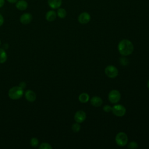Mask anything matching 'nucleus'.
Returning a JSON list of instances; mask_svg holds the SVG:
<instances>
[{"label": "nucleus", "instance_id": "nucleus-15", "mask_svg": "<svg viewBox=\"0 0 149 149\" xmlns=\"http://www.w3.org/2000/svg\"><path fill=\"white\" fill-rule=\"evenodd\" d=\"M90 99L89 95L86 93H83L79 96V100L81 103H86Z\"/></svg>", "mask_w": 149, "mask_h": 149}, {"label": "nucleus", "instance_id": "nucleus-2", "mask_svg": "<svg viewBox=\"0 0 149 149\" xmlns=\"http://www.w3.org/2000/svg\"><path fill=\"white\" fill-rule=\"evenodd\" d=\"M23 95V89H22L20 87L14 86L9 89L8 91V96L9 97L14 100H16L20 99Z\"/></svg>", "mask_w": 149, "mask_h": 149}, {"label": "nucleus", "instance_id": "nucleus-18", "mask_svg": "<svg viewBox=\"0 0 149 149\" xmlns=\"http://www.w3.org/2000/svg\"><path fill=\"white\" fill-rule=\"evenodd\" d=\"M30 144L33 147H37L38 145V140L36 137H33L30 140Z\"/></svg>", "mask_w": 149, "mask_h": 149}, {"label": "nucleus", "instance_id": "nucleus-12", "mask_svg": "<svg viewBox=\"0 0 149 149\" xmlns=\"http://www.w3.org/2000/svg\"><path fill=\"white\" fill-rule=\"evenodd\" d=\"M15 5L16 8L19 10H24L28 7V3L25 0H18Z\"/></svg>", "mask_w": 149, "mask_h": 149}, {"label": "nucleus", "instance_id": "nucleus-19", "mask_svg": "<svg viewBox=\"0 0 149 149\" xmlns=\"http://www.w3.org/2000/svg\"><path fill=\"white\" fill-rule=\"evenodd\" d=\"M80 125H79V123H73L72 126V129L74 132H78L80 130Z\"/></svg>", "mask_w": 149, "mask_h": 149}, {"label": "nucleus", "instance_id": "nucleus-29", "mask_svg": "<svg viewBox=\"0 0 149 149\" xmlns=\"http://www.w3.org/2000/svg\"><path fill=\"white\" fill-rule=\"evenodd\" d=\"M0 45H1V40H0Z\"/></svg>", "mask_w": 149, "mask_h": 149}, {"label": "nucleus", "instance_id": "nucleus-3", "mask_svg": "<svg viewBox=\"0 0 149 149\" xmlns=\"http://www.w3.org/2000/svg\"><path fill=\"white\" fill-rule=\"evenodd\" d=\"M115 141L116 144L120 147L125 146L127 144L128 137L127 134L124 132L118 133L115 137Z\"/></svg>", "mask_w": 149, "mask_h": 149}, {"label": "nucleus", "instance_id": "nucleus-16", "mask_svg": "<svg viewBox=\"0 0 149 149\" xmlns=\"http://www.w3.org/2000/svg\"><path fill=\"white\" fill-rule=\"evenodd\" d=\"M7 60V54L5 50L0 48V63H5Z\"/></svg>", "mask_w": 149, "mask_h": 149}, {"label": "nucleus", "instance_id": "nucleus-9", "mask_svg": "<svg viewBox=\"0 0 149 149\" xmlns=\"http://www.w3.org/2000/svg\"><path fill=\"white\" fill-rule=\"evenodd\" d=\"M33 19V16L29 13H24L21 15L20 17V22L23 24H29Z\"/></svg>", "mask_w": 149, "mask_h": 149}, {"label": "nucleus", "instance_id": "nucleus-1", "mask_svg": "<svg viewBox=\"0 0 149 149\" xmlns=\"http://www.w3.org/2000/svg\"><path fill=\"white\" fill-rule=\"evenodd\" d=\"M118 49L122 55L127 56L133 52L134 50V46L130 40L123 39L119 42Z\"/></svg>", "mask_w": 149, "mask_h": 149}, {"label": "nucleus", "instance_id": "nucleus-7", "mask_svg": "<svg viewBox=\"0 0 149 149\" xmlns=\"http://www.w3.org/2000/svg\"><path fill=\"white\" fill-rule=\"evenodd\" d=\"M78 22L81 24H86L88 23L91 20L90 15L87 12L81 13L78 16Z\"/></svg>", "mask_w": 149, "mask_h": 149}, {"label": "nucleus", "instance_id": "nucleus-6", "mask_svg": "<svg viewBox=\"0 0 149 149\" xmlns=\"http://www.w3.org/2000/svg\"><path fill=\"white\" fill-rule=\"evenodd\" d=\"M106 75L109 78H115L118 74V70L113 65H108L105 69Z\"/></svg>", "mask_w": 149, "mask_h": 149}, {"label": "nucleus", "instance_id": "nucleus-25", "mask_svg": "<svg viewBox=\"0 0 149 149\" xmlns=\"http://www.w3.org/2000/svg\"><path fill=\"white\" fill-rule=\"evenodd\" d=\"M4 22V19L3 16L0 13V27L3 24Z\"/></svg>", "mask_w": 149, "mask_h": 149}, {"label": "nucleus", "instance_id": "nucleus-27", "mask_svg": "<svg viewBox=\"0 0 149 149\" xmlns=\"http://www.w3.org/2000/svg\"><path fill=\"white\" fill-rule=\"evenodd\" d=\"M18 0H7L8 2H9V3H16Z\"/></svg>", "mask_w": 149, "mask_h": 149}, {"label": "nucleus", "instance_id": "nucleus-24", "mask_svg": "<svg viewBox=\"0 0 149 149\" xmlns=\"http://www.w3.org/2000/svg\"><path fill=\"white\" fill-rule=\"evenodd\" d=\"M19 86L22 89H24V88H25L26 87V83L25 82H24V81H22V82H21V83L19 84Z\"/></svg>", "mask_w": 149, "mask_h": 149}, {"label": "nucleus", "instance_id": "nucleus-23", "mask_svg": "<svg viewBox=\"0 0 149 149\" xmlns=\"http://www.w3.org/2000/svg\"><path fill=\"white\" fill-rule=\"evenodd\" d=\"M103 110L105 112H110L112 110V107L111 106L108 105H106L104 106Z\"/></svg>", "mask_w": 149, "mask_h": 149}, {"label": "nucleus", "instance_id": "nucleus-26", "mask_svg": "<svg viewBox=\"0 0 149 149\" xmlns=\"http://www.w3.org/2000/svg\"><path fill=\"white\" fill-rule=\"evenodd\" d=\"M5 4V0H0V8L3 7Z\"/></svg>", "mask_w": 149, "mask_h": 149}, {"label": "nucleus", "instance_id": "nucleus-5", "mask_svg": "<svg viewBox=\"0 0 149 149\" xmlns=\"http://www.w3.org/2000/svg\"><path fill=\"white\" fill-rule=\"evenodd\" d=\"M120 92L117 90H112L108 94V100L112 104L118 102L120 100Z\"/></svg>", "mask_w": 149, "mask_h": 149}, {"label": "nucleus", "instance_id": "nucleus-20", "mask_svg": "<svg viewBox=\"0 0 149 149\" xmlns=\"http://www.w3.org/2000/svg\"><path fill=\"white\" fill-rule=\"evenodd\" d=\"M52 146L47 143H42L39 146L40 149H52Z\"/></svg>", "mask_w": 149, "mask_h": 149}, {"label": "nucleus", "instance_id": "nucleus-11", "mask_svg": "<svg viewBox=\"0 0 149 149\" xmlns=\"http://www.w3.org/2000/svg\"><path fill=\"white\" fill-rule=\"evenodd\" d=\"M62 3V0H48L49 6L53 9H58L61 6Z\"/></svg>", "mask_w": 149, "mask_h": 149}, {"label": "nucleus", "instance_id": "nucleus-22", "mask_svg": "<svg viewBox=\"0 0 149 149\" xmlns=\"http://www.w3.org/2000/svg\"><path fill=\"white\" fill-rule=\"evenodd\" d=\"M120 62L123 66H126L128 63V60L126 58L122 56L120 58Z\"/></svg>", "mask_w": 149, "mask_h": 149}, {"label": "nucleus", "instance_id": "nucleus-21", "mask_svg": "<svg viewBox=\"0 0 149 149\" xmlns=\"http://www.w3.org/2000/svg\"><path fill=\"white\" fill-rule=\"evenodd\" d=\"M128 147L129 148H132V149H133V148H136L138 147V144L135 141H131L129 145H128Z\"/></svg>", "mask_w": 149, "mask_h": 149}, {"label": "nucleus", "instance_id": "nucleus-14", "mask_svg": "<svg viewBox=\"0 0 149 149\" xmlns=\"http://www.w3.org/2000/svg\"><path fill=\"white\" fill-rule=\"evenodd\" d=\"M56 12L54 10H51L47 12L45 15V19L48 22H53L56 19Z\"/></svg>", "mask_w": 149, "mask_h": 149}, {"label": "nucleus", "instance_id": "nucleus-10", "mask_svg": "<svg viewBox=\"0 0 149 149\" xmlns=\"http://www.w3.org/2000/svg\"><path fill=\"white\" fill-rule=\"evenodd\" d=\"M24 96L26 99L30 102H34L36 99V93L31 90H27L25 93H24Z\"/></svg>", "mask_w": 149, "mask_h": 149}, {"label": "nucleus", "instance_id": "nucleus-8", "mask_svg": "<svg viewBox=\"0 0 149 149\" xmlns=\"http://www.w3.org/2000/svg\"><path fill=\"white\" fill-rule=\"evenodd\" d=\"M86 118V113L83 110H79L77 111L74 116V119L75 121L77 123H82L83 122Z\"/></svg>", "mask_w": 149, "mask_h": 149}, {"label": "nucleus", "instance_id": "nucleus-13", "mask_svg": "<svg viewBox=\"0 0 149 149\" xmlns=\"http://www.w3.org/2000/svg\"><path fill=\"white\" fill-rule=\"evenodd\" d=\"M90 103L93 106L95 107H98L102 105V100L98 96H94L91 98Z\"/></svg>", "mask_w": 149, "mask_h": 149}, {"label": "nucleus", "instance_id": "nucleus-4", "mask_svg": "<svg viewBox=\"0 0 149 149\" xmlns=\"http://www.w3.org/2000/svg\"><path fill=\"white\" fill-rule=\"evenodd\" d=\"M111 111L116 116L121 117L126 113V108L120 104H116L112 107Z\"/></svg>", "mask_w": 149, "mask_h": 149}, {"label": "nucleus", "instance_id": "nucleus-28", "mask_svg": "<svg viewBox=\"0 0 149 149\" xmlns=\"http://www.w3.org/2000/svg\"><path fill=\"white\" fill-rule=\"evenodd\" d=\"M147 87L149 88V80L148 81V83H147Z\"/></svg>", "mask_w": 149, "mask_h": 149}, {"label": "nucleus", "instance_id": "nucleus-17", "mask_svg": "<svg viewBox=\"0 0 149 149\" xmlns=\"http://www.w3.org/2000/svg\"><path fill=\"white\" fill-rule=\"evenodd\" d=\"M56 15L57 16L61 18V19H63L65 18L66 15H67V12L66 10L63 8H59L57 10V12H56Z\"/></svg>", "mask_w": 149, "mask_h": 149}]
</instances>
